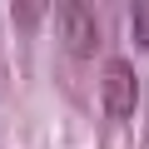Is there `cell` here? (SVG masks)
I'll return each mask as SVG.
<instances>
[{
  "instance_id": "cell-3",
  "label": "cell",
  "mask_w": 149,
  "mask_h": 149,
  "mask_svg": "<svg viewBox=\"0 0 149 149\" xmlns=\"http://www.w3.org/2000/svg\"><path fill=\"white\" fill-rule=\"evenodd\" d=\"M40 15H45V0H10V20H15V30H35Z\"/></svg>"
},
{
  "instance_id": "cell-1",
  "label": "cell",
  "mask_w": 149,
  "mask_h": 149,
  "mask_svg": "<svg viewBox=\"0 0 149 149\" xmlns=\"http://www.w3.org/2000/svg\"><path fill=\"white\" fill-rule=\"evenodd\" d=\"M100 104L109 119H129L134 104H139V74L129 60H104V74H100Z\"/></svg>"
},
{
  "instance_id": "cell-4",
  "label": "cell",
  "mask_w": 149,
  "mask_h": 149,
  "mask_svg": "<svg viewBox=\"0 0 149 149\" xmlns=\"http://www.w3.org/2000/svg\"><path fill=\"white\" fill-rule=\"evenodd\" d=\"M129 30H134V45H149V0H134Z\"/></svg>"
},
{
  "instance_id": "cell-2",
  "label": "cell",
  "mask_w": 149,
  "mask_h": 149,
  "mask_svg": "<svg viewBox=\"0 0 149 149\" xmlns=\"http://www.w3.org/2000/svg\"><path fill=\"white\" fill-rule=\"evenodd\" d=\"M60 40L80 60H90L100 50V20L90 10V0H60Z\"/></svg>"
}]
</instances>
